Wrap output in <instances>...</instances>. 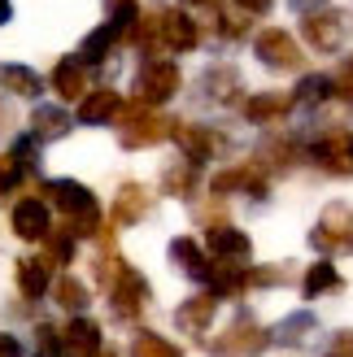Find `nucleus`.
Wrapping results in <instances>:
<instances>
[{
	"label": "nucleus",
	"instance_id": "1",
	"mask_svg": "<svg viewBox=\"0 0 353 357\" xmlns=\"http://www.w3.org/2000/svg\"><path fill=\"white\" fill-rule=\"evenodd\" d=\"M44 196L52 205H57L66 218H70V231L83 240V236H100V209H96V196L87 192L83 183H75V178H48L44 183Z\"/></svg>",
	"mask_w": 353,
	"mask_h": 357
},
{
	"label": "nucleus",
	"instance_id": "2",
	"mask_svg": "<svg viewBox=\"0 0 353 357\" xmlns=\"http://www.w3.org/2000/svg\"><path fill=\"white\" fill-rule=\"evenodd\" d=\"M174 131V122L166 114H157L153 105H122L118 114V139L122 149H149V144H162V139Z\"/></svg>",
	"mask_w": 353,
	"mask_h": 357
},
{
	"label": "nucleus",
	"instance_id": "3",
	"mask_svg": "<svg viewBox=\"0 0 353 357\" xmlns=\"http://www.w3.org/2000/svg\"><path fill=\"white\" fill-rule=\"evenodd\" d=\"M271 344V331L257 323L253 314H236L232 323L223 327L218 340H209V353L214 357H257Z\"/></svg>",
	"mask_w": 353,
	"mask_h": 357
},
{
	"label": "nucleus",
	"instance_id": "4",
	"mask_svg": "<svg viewBox=\"0 0 353 357\" xmlns=\"http://www.w3.org/2000/svg\"><path fill=\"white\" fill-rule=\"evenodd\" d=\"M310 244L319 248V253H327V257L353 248V205L331 201V205L319 213V227L310 231Z\"/></svg>",
	"mask_w": 353,
	"mask_h": 357
},
{
	"label": "nucleus",
	"instance_id": "5",
	"mask_svg": "<svg viewBox=\"0 0 353 357\" xmlns=\"http://www.w3.org/2000/svg\"><path fill=\"white\" fill-rule=\"evenodd\" d=\"M149 305V279L135 271V266H122L118 279L110 283V310L118 323H135Z\"/></svg>",
	"mask_w": 353,
	"mask_h": 357
},
{
	"label": "nucleus",
	"instance_id": "6",
	"mask_svg": "<svg viewBox=\"0 0 353 357\" xmlns=\"http://www.w3.org/2000/svg\"><path fill=\"white\" fill-rule=\"evenodd\" d=\"M253 52H257V61L266 66V70H279V75H288V70H301V44L292 40V35L284 26H266V31H257V40H253Z\"/></svg>",
	"mask_w": 353,
	"mask_h": 357
},
{
	"label": "nucleus",
	"instance_id": "7",
	"mask_svg": "<svg viewBox=\"0 0 353 357\" xmlns=\"http://www.w3.org/2000/svg\"><path fill=\"white\" fill-rule=\"evenodd\" d=\"M179 83H183V75H179L174 61H144L140 75H135V100L157 109V105H166L174 92H179Z\"/></svg>",
	"mask_w": 353,
	"mask_h": 357
},
{
	"label": "nucleus",
	"instance_id": "8",
	"mask_svg": "<svg viewBox=\"0 0 353 357\" xmlns=\"http://www.w3.org/2000/svg\"><path fill=\"white\" fill-rule=\"evenodd\" d=\"M306 44L314 52H340L345 48V35H349V22H345V13L336 9H319V13H306Z\"/></svg>",
	"mask_w": 353,
	"mask_h": 357
},
{
	"label": "nucleus",
	"instance_id": "9",
	"mask_svg": "<svg viewBox=\"0 0 353 357\" xmlns=\"http://www.w3.org/2000/svg\"><path fill=\"white\" fill-rule=\"evenodd\" d=\"M157 35H162V48L170 52H192L201 44V26L192 22L188 9H157Z\"/></svg>",
	"mask_w": 353,
	"mask_h": 357
},
{
	"label": "nucleus",
	"instance_id": "10",
	"mask_svg": "<svg viewBox=\"0 0 353 357\" xmlns=\"http://www.w3.org/2000/svg\"><path fill=\"white\" fill-rule=\"evenodd\" d=\"M310 157H314V162H319L327 174L349 178V174H353V131H327L323 139H314Z\"/></svg>",
	"mask_w": 353,
	"mask_h": 357
},
{
	"label": "nucleus",
	"instance_id": "11",
	"mask_svg": "<svg viewBox=\"0 0 353 357\" xmlns=\"http://www.w3.org/2000/svg\"><path fill=\"white\" fill-rule=\"evenodd\" d=\"M9 227L17 240H48L52 236V218H48V205L40 196H22L13 209H9Z\"/></svg>",
	"mask_w": 353,
	"mask_h": 357
},
{
	"label": "nucleus",
	"instance_id": "12",
	"mask_svg": "<svg viewBox=\"0 0 353 357\" xmlns=\"http://www.w3.org/2000/svg\"><path fill=\"white\" fill-rule=\"evenodd\" d=\"M170 139L179 144V153H183V162H192V166H201V162H209L218 149H223V139L209 131V127H197V122H174V131H170Z\"/></svg>",
	"mask_w": 353,
	"mask_h": 357
},
{
	"label": "nucleus",
	"instance_id": "13",
	"mask_svg": "<svg viewBox=\"0 0 353 357\" xmlns=\"http://www.w3.org/2000/svg\"><path fill=\"white\" fill-rule=\"evenodd\" d=\"M214 314H218V296L214 292H197V296H188L179 310H174V327H179L183 335H205L209 323H214Z\"/></svg>",
	"mask_w": 353,
	"mask_h": 357
},
{
	"label": "nucleus",
	"instance_id": "14",
	"mask_svg": "<svg viewBox=\"0 0 353 357\" xmlns=\"http://www.w3.org/2000/svg\"><path fill=\"white\" fill-rule=\"evenodd\" d=\"M205 244H209V253H214V261H236V266H244V261H249V253H253V240L244 236V231L227 227V222L209 227Z\"/></svg>",
	"mask_w": 353,
	"mask_h": 357
},
{
	"label": "nucleus",
	"instance_id": "15",
	"mask_svg": "<svg viewBox=\"0 0 353 357\" xmlns=\"http://www.w3.org/2000/svg\"><path fill=\"white\" fill-rule=\"evenodd\" d=\"M153 209V192L144 183H122L114 196V227H135L144 222V213Z\"/></svg>",
	"mask_w": 353,
	"mask_h": 357
},
{
	"label": "nucleus",
	"instance_id": "16",
	"mask_svg": "<svg viewBox=\"0 0 353 357\" xmlns=\"http://www.w3.org/2000/svg\"><path fill=\"white\" fill-rule=\"evenodd\" d=\"M122 114V96L114 87H96V92H87L79 100V122L83 127H105V122H118Z\"/></svg>",
	"mask_w": 353,
	"mask_h": 357
},
{
	"label": "nucleus",
	"instance_id": "17",
	"mask_svg": "<svg viewBox=\"0 0 353 357\" xmlns=\"http://www.w3.org/2000/svg\"><path fill=\"white\" fill-rule=\"evenodd\" d=\"M170 261L179 266L188 279H197V283H209V271H214V261L205 257V248L192 236H174L170 240Z\"/></svg>",
	"mask_w": 353,
	"mask_h": 357
},
{
	"label": "nucleus",
	"instance_id": "18",
	"mask_svg": "<svg viewBox=\"0 0 353 357\" xmlns=\"http://www.w3.org/2000/svg\"><path fill=\"white\" fill-rule=\"evenodd\" d=\"M61 349L66 357H100V327L87 314L70 318V327L61 331Z\"/></svg>",
	"mask_w": 353,
	"mask_h": 357
},
{
	"label": "nucleus",
	"instance_id": "19",
	"mask_svg": "<svg viewBox=\"0 0 353 357\" xmlns=\"http://www.w3.org/2000/svg\"><path fill=\"white\" fill-rule=\"evenodd\" d=\"M314 335H319V318L314 314H288L284 323L271 327V344H288V349H310Z\"/></svg>",
	"mask_w": 353,
	"mask_h": 357
},
{
	"label": "nucleus",
	"instance_id": "20",
	"mask_svg": "<svg viewBox=\"0 0 353 357\" xmlns=\"http://www.w3.org/2000/svg\"><path fill=\"white\" fill-rule=\"evenodd\" d=\"M232 192H249V196H266V174L257 166H232L214 174V196H232Z\"/></svg>",
	"mask_w": 353,
	"mask_h": 357
},
{
	"label": "nucleus",
	"instance_id": "21",
	"mask_svg": "<svg viewBox=\"0 0 353 357\" xmlns=\"http://www.w3.org/2000/svg\"><path fill=\"white\" fill-rule=\"evenodd\" d=\"M201 96L205 100H214V105H232L240 96V70L236 66H209L205 75H201Z\"/></svg>",
	"mask_w": 353,
	"mask_h": 357
},
{
	"label": "nucleus",
	"instance_id": "22",
	"mask_svg": "<svg viewBox=\"0 0 353 357\" xmlns=\"http://www.w3.org/2000/svg\"><path fill=\"white\" fill-rule=\"evenodd\" d=\"M52 92H57L61 100H83L87 96V66L79 57H61L57 66H52Z\"/></svg>",
	"mask_w": 353,
	"mask_h": 357
},
{
	"label": "nucleus",
	"instance_id": "23",
	"mask_svg": "<svg viewBox=\"0 0 353 357\" xmlns=\"http://www.w3.org/2000/svg\"><path fill=\"white\" fill-rule=\"evenodd\" d=\"M288 109H292V96H284V92H257V96L244 100V118H249L253 127H271V122H279Z\"/></svg>",
	"mask_w": 353,
	"mask_h": 357
},
{
	"label": "nucleus",
	"instance_id": "24",
	"mask_svg": "<svg viewBox=\"0 0 353 357\" xmlns=\"http://www.w3.org/2000/svg\"><path fill=\"white\" fill-rule=\"evenodd\" d=\"M31 135L35 139H66L70 135V114L61 105H35L31 114Z\"/></svg>",
	"mask_w": 353,
	"mask_h": 357
},
{
	"label": "nucleus",
	"instance_id": "25",
	"mask_svg": "<svg viewBox=\"0 0 353 357\" xmlns=\"http://www.w3.org/2000/svg\"><path fill=\"white\" fill-rule=\"evenodd\" d=\"M209 292L214 296H240L249 292V271L236 261H214V271H209Z\"/></svg>",
	"mask_w": 353,
	"mask_h": 357
},
{
	"label": "nucleus",
	"instance_id": "26",
	"mask_svg": "<svg viewBox=\"0 0 353 357\" xmlns=\"http://www.w3.org/2000/svg\"><path fill=\"white\" fill-rule=\"evenodd\" d=\"M48 271L52 261L48 257H17V288H22V296H44L48 292Z\"/></svg>",
	"mask_w": 353,
	"mask_h": 357
},
{
	"label": "nucleus",
	"instance_id": "27",
	"mask_svg": "<svg viewBox=\"0 0 353 357\" xmlns=\"http://www.w3.org/2000/svg\"><path fill=\"white\" fill-rule=\"evenodd\" d=\"M0 92H13V96H27V100H35L44 92V79L35 75V70H27V66H0Z\"/></svg>",
	"mask_w": 353,
	"mask_h": 357
},
{
	"label": "nucleus",
	"instance_id": "28",
	"mask_svg": "<svg viewBox=\"0 0 353 357\" xmlns=\"http://www.w3.org/2000/svg\"><path fill=\"white\" fill-rule=\"evenodd\" d=\"M345 288V279H340V271L331 266L327 257L323 261H314L310 271H306V279H301V292L314 301V296H327V292H340Z\"/></svg>",
	"mask_w": 353,
	"mask_h": 357
},
{
	"label": "nucleus",
	"instance_id": "29",
	"mask_svg": "<svg viewBox=\"0 0 353 357\" xmlns=\"http://www.w3.org/2000/svg\"><path fill=\"white\" fill-rule=\"evenodd\" d=\"M118 26L114 22H105V26H96L92 35H87V40H83V48H79V61L83 66H100L105 57H110V52H114V44H118Z\"/></svg>",
	"mask_w": 353,
	"mask_h": 357
},
{
	"label": "nucleus",
	"instance_id": "30",
	"mask_svg": "<svg viewBox=\"0 0 353 357\" xmlns=\"http://www.w3.org/2000/svg\"><path fill=\"white\" fill-rule=\"evenodd\" d=\"M131 357H183V349L157 331H140L131 340Z\"/></svg>",
	"mask_w": 353,
	"mask_h": 357
},
{
	"label": "nucleus",
	"instance_id": "31",
	"mask_svg": "<svg viewBox=\"0 0 353 357\" xmlns=\"http://www.w3.org/2000/svg\"><path fill=\"white\" fill-rule=\"evenodd\" d=\"M327 96H336V83L327 75H306L296 83V92H292V105H323Z\"/></svg>",
	"mask_w": 353,
	"mask_h": 357
},
{
	"label": "nucleus",
	"instance_id": "32",
	"mask_svg": "<svg viewBox=\"0 0 353 357\" xmlns=\"http://www.w3.org/2000/svg\"><path fill=\"white\" fill-rule=\"evenodd\" d=\"M262 166H271V170L296 166V144H292V139H271V144H262L257 149V170Z\"/></svg>",
	"mask_w": 353,
	"mask_h": 357
},
{
	"label": "nucleus",
	"instance_id": "33",
	"mask_svg": "<svg viewBox=\"0 0 353 357\" xmlns=\"http://www.w3.org/2000/svg\"><path fill=\"white\" fill-rule=\"evenodd\" d=\"M162 188H166L170 196H192V188H197V166H192V162H174V166H166Z\"/></svg>",
	"mask_w": 353,
	"mask_h": 357
},
{
	"label": "nucleus",
	"instance_id": "34",
	"mask_svg": "<svg viewBox=\"0 0 353 357\" xmlns=\"http://www.w3.org/2000/svg\"><path fill=\"white\" fill-rule=\"evenodd\" d=\"M52 296H57V305H61V310H75V314L87 310V288H83L79 279H70V275L57 279V292H52Z\"/></svg>",
	"mask_w": 353,
	"mask_h": 357
},
{
	"label": "nucleus",
	"instance_id": "35",
	"mask_svg": "<svg viewBox=\"0 0 353 357\" xmlns=\"http://www.w3.org/2000/svg\"><path fill=\"white\" fill-rule=\"evenodd\" d=\"M75 240H79V236H75L70 227H66V231H52V236H48V253H44V257H48L52 266H66L70 257H75Z\"/></svg>",
	"mask_w": 353,
	"mask_h": 357
},
{
	"label": "nucleus",
	"instance_id": "36",
	"mask_svg": "<svg viewBox=\"0 0 353 357\" xmlns=\"http://www.w3.org/2000/svg\"><path fill=\"white\" fill-rule=\"evenodd\" d=\"M66 349H61V331L57 327H48V323H40L35 327V357H61Z\"/></svg>",
	"mask_w": 353,
	"mask_h": 357
},
{
	"label": "nucleus",
	"instance_id": "37",
	"mask_svg": "<svg viewBox=\"0 0 353 357\" xmlns=\"http://www.w3.org/2000/svg\"><path fill=\"white\" fill-rule=\"evenodd\" d=\"M22 162H17V157L13 153H5V157H0V196H5V192H13L17 183H22Z\"/></svg>",
	"mask_w": 353,
	"mask_h": 357
},
{
	"label": "nucleus",
	"instance_id": "38",
	"mask_svg": "<svg viewBox=\"0 0 353 357\" xmlns=\"http://www.w3.org/2000/svg\"><path fill=\"white\" fill-rule=\"evenodd\" d=\"M249 31V13H218V35L223 40H240Z\"/></svg>",
	"mask_w": 353,
	"mask_h": 357
},
{
	"label": "nucleus",
	"instance_id": "39",
	"mask_svg": "<svg viewBox=\"0 0 353 357\" xmlns=\"http://www.w3.org/2000/svg\"><path fill=\"white\" fill-rule=\"evenodd\" d=\"M284 279L288 271H279V266H257V271H249V288H279Z\"/></svg>",
	"mask_w": 353,
	"mask_h": 357
},
{
	"label": "nucleus",
	"instance_id": "40",
	"mask_svg": "<svg viewBox=\"0 0 353 357\" xmlns=\"http://www.w3.org/2000/svg\"><path fill=\"white\" fill-rule=\"evenodd\" d=\"M323 357H353V327H345V331L331 335L327 349H323Z\"/></svg>",
	"mask_w": 353,
	"mask_h": 357
},
{
	"label": "nucleus",
	"instance_id": "41",
	"mask_svg": "<svg viewBox=\"0 0 353 357\" xmlns=\"http://www.w3.org/2000/svg\"><path fill=\"white\" fill-rule=\"evenodd\" d=\"M35 149H40V139H35V135H17L9 153H13V157H17V162H22V166H35V157H40Z\"/></svg>",
	"mask_w": 353,
	"mask_h": 357
},
{
	"label": "nucleus",
	"instance_id": "42",
	"mask_svg": "<svg viewBox=\"0 0 353 357\" xmlns=\"http://www.w3.org/2000/svg\"><path fill=\"white\" fill-rule=\"evenodd\" d=\"M331 83H336V96H345V100H353V61L340 70V75L336 79H331Z\"/></svg>",
	"mask_w": 353,
	"mask_h": 357
},
{
	"label": "nucleus",
	"instance_id": "43",
	"mask_svg": "<svg viewBox=\"0 0 353 357\" xmlns=\"http://www.w3.org/2000/svg\"><path fill=\"white\" fill-rule=\"evenodd\" d=\"M0 357H22V344H17V335H5V331H0Z\"/></svg>",
	"mask_w": 353,
	"mask_h": 357
},
{
	"label": "nucleus",
	"instance_id": "44",
	"mask_svg": "<svg viewBox=\"0 0 353 357\" xmlns=\"http://www.w3.org/2000/svg\"><path fill=\"white\" fill-rule=\"evenodd\" d=\"M236 9L253 17V13H266V9H271V0H236Z\"/></svg>",
	"mask_w": 353,
	"mask_h": 357
},
{
	"label": "nucleus",
	"instance_id": "45",
	"mask_svg": "<svg viewBox=\"0 0 353 357\" xmlns=\"http://www.w3.org/2000/svg\"><path fill=\"white\" fill-rule=\"evenodd\" d=\"M188 9H201V13H223V0H188Z\"/></svg>",
	"mask_w": 353,
	"mask_h": 357
},
{
	"label": "nucleus",
	"instance_id": "46",
	"mask_svg": "<svg viewBox=\"0 0 353 357\" xmlns=\"http://www.w3.org/2000/svg\"><path fill=\"white\" fill-rule=\"evenodd\" d=\"M292 9H301V13H319V9H323V0H292Z\"/></svg>",
	"mask_w": 353,
	"mask_h": 357
},
{
	"label": "nucleus",
	"instance_id": "47",
	"mask_svg": "<svg viewBox=\"0 0 353 357\" xmlns=\"http://www.w3.org/2000/svg\"><path fill=\"white\" fill-rule=\"evenodd\" d=\"M9 17H13V0H0V26H5Z\"/></svg>",
	"mask_w": 353,
	"mask_h": 357
},
{
	"label": "nucleus",
	"instance_id": "48",
	"mask_svg": "<svg viewBox=\"0 0 353 357\" xmlns=\"http://www.w3.org/2000/svg\"><path fill=\"white\" fill-rule=\"evenodd\" d=\"M5 127H9V109H5V100H0V135H5Z\"/></svg>",
	"mask_w": 353,
	"mask_h": 357
}]
</instances>
